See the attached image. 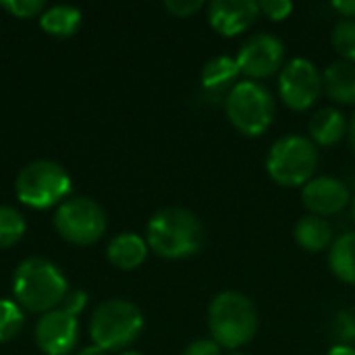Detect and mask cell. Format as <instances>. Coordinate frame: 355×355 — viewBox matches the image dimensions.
<instances>
[{"label":"cell","mask_w":355,"mask_h":355,"mask_svg":"<svg viewBox=\"0 0 355 355\" xmlns=\"http://www.w3.org/2000/svg\"><path fill=\"white\" fill-rule=\"evenodd\" d=\"M148 248L166 260L196 256L206 239L202 220L187 208L168 206L158 210L148 223Z\"/></svg>","instance_id":"1"},{"label":"cell","mask_w":355,"mask_h":355,"mask_svg":"<svg viewBox=\"0 0 355 355\" xmlns=\"http://www.w3.org/2000/svg\"><path fill=\"white\" fill-rule=\"evenodd\" d=\"M260 329L254 302L239 291H223L208 306V331L223 349L235 352L252 343Z\"/></svg>","instance_id":"2"},{"label":"cell","mask_w":355,"mask_h":355,"mask_svg":"<svg viewBox=\"0 0 355 355\" xmlns=\"http://www.w3.org/2000/svg\"><path fill=\"white\" fill-rule=\"evenodd\" d=\"M12 291L21 308L46 314L60 306L69 285L54 262L33 256L17 266L12 277Z\"/></svg>","instance_id":"3"},{"label":"cell","mask_w":355,"mask_h":355,"mask_svg":"<svg viewBox=\"0 0 355 355\" xmlns=\"http://www.w3.org/2000/svg\"><path fill=\"white\" fill-rule=\"evenodd\" d=\"M275 96L260 81H237L225 96V112L231 125L245 137L264 135L275 121Z\"/></svg>","instance_id":"4"},{"label":"cell","mask_w":355,"mask_h":355,"mask_svg":"<svg viewBox=\"0 0 355 355\" xmlns=\"http://www.w3.org/2000/svg\"><path fill=\"white\" fill-rule=\"evenodd\" d=\"M318 162V146L310 137L285 135L270 146L266 173L281 187H304L314 179Z\"/></svg>","instance_id":"5"},{"label":"cell","mask_w":355,"mask_h":355,"mask_svg":"<svg viewBox=\"0 0 355 355\" xmlns=\"http://www.w3.org/2000/svg\"><path fill=\"white\" fill-rule=\"evenodd\" d=\"M144 331L141 310L127 300L102 302L89 320V335L94 345L104 352H121L129 347Z\"/></svg>","instance_id":"6"},{"label":"cell","mask_w":355,"mask_h":355,"mask_svg":"<svg viewBox=\"0 0 355 355\" xmlns=\"http://www.w3.org/2000/svg\"><path fill=\"white\" fill-rule=\"evenodd\" d=\"M15 193L23 204L37 210L60 206L71 193V177L54 160H33L17 175Z\"/></svg>","instance_id":"7"},{"label":"cell","mask_w":355,"mask_h":355,"mask_svg":"<svg viewBox=\"0 0 355 355\" xmlns=\"http://www.w3.org/2000/svg\"><path fill=\"white\" fill-rule=\"evenodd\" d=\"M54 227L62 239L75 245H92L106 233L108 220L104 208L96 200L77 196L58 206Z\"/></svg>","instance_id":"8"},{"label":"cell","mask_w":355,"mask_h":355,"mask_svg":"<svg viewBox=\"0 0 355 355\" xmlns=\"http://www.w3.org/2000/svg\"><path fill=\"white\" fill-rule=\"evenodd\" d=\"M322 94V73L318 67L304 58H291L285 62L279 75V96L295 112L312 108Z\"/></svg>","instance_id":"9"},{"label":"cell","mask_w":355,"mask_h":355,"mask_svg":"<svg viewBox=\"0 0 355 355\" xmlns=\"http://www.w3.org/2000/svg\"><path fill=\"white\" fill-rule=\"evenodd\" d=\"M235 60L239 73L252 81H260L285 67V44L272 33H254L241 44Z\"/></svg>","instance_id":"10"},{"label":"cell","mask_w":355,"mask_h":355,"mask_svg":"<svg viewBox=\"0 0 355 355\" xmlns=\"http://www.w3.org/2000/svg\"><path fill=\"white\" fill-rule=\"evenodd\" d=\"M79 341V322L62 310H50L35 324V343L46 355H67Z\"/></svg>","instance_id":"11"},{"label":"cell","mask_w":355,"mask_h":355,"mask_svg":"<svg viewBox=\"0 0 355 355\" xmlns=\"http://www.w3.org/2000/svg\"><path fill=\"white\" fill-rule=\"evenodd\" d=\"M302 202L310 214L327 218L343 212L352 204V193L341 179L322 175L302 187Z\"/></svg>","instance_id":"12"},{"label":"cell","mask_w":355,"mask_h":355,"mask_svg":"<svg viewBox=\"0 0 355 355\" xmlns=\"http://www.w3.org/2000/svg\"><path fill=\"white\" fill-rule=\"evenodd\" d=\"M260 15L254 0H214L208 4V21L212 29L225 37L248 31Z\"/></svg>","instance_id":"13"},{"label":"cell","mask_w":355,"mask_h":355,"mask_svg":"<svg viewBox=\"0 0 355 355\" xmlns=\"http://www.w3.org/2000/svg\"><path fill=\"white\" fill-rule=\"evenodd\" d=\"M347 127H349V123L339 108L324 106L310 116L308 133L316 146L329 148V146L339 144L347 135Z\"/></svg>","instance_id":"14"},{"label":"cell","mask_w":355,"mask_h":355,"mask_svg":"<svg viewBox=\"0 0 355 355\" xmlns=\"http://www.w3.org/2000/svg\"><path fill=\"white\" fill-rule=\"evenodd\" d=\"M322 92L343 106L355 104V64L347 60L331 62L322 73Z\"/></svg>","instance_id":"15"},{"label":"cell","mask_w":355,"mask_h":355,"mask_svg":"<svg viewBox=\"0 0 355 355\" xmlns=\"http://www.w3.org/2000/svg\"><path fill=\"white\" fill-rule=\"evenodd\" d=\"M148 241L135 233H119L110 239L106 256L121 270H135L148 258Z\"/></svg>","instance_id":"16"},{"label":"cell","mask_w":355,"mask_h":355,"mask_svg":"<svg viewBox=\"0 0 355 355\" xmlns=\"http://www.w3.org/2000/svg\"><path fill=\"white\" fill-rule=\"evenodd\" d=\"M293 237H295V243L310 254L324 252L335 241L333 227L329 225V220L314 216V214H308L297 220V225L293 229Z\"/></svg>","instance_id":"17"},{"label":"cell","mask_w":355,"mask_h":355,"mask_svg":"<svg viewBox=\"0 0 355 355\" xmlns=\"http://www.w3.org/2000/svg\"><path fill=\"white\" fill-rule=\"evenodd\" d=\"M237 75H239V64L233 56H214L202 67L200 81L208 94H220L227 87L231 89L235 85L233 81L237 79Z\"/></svg>","instance_id":"18"},{"label":"cell","mask_w":355,"mask_h":355,"mask_svg":"<svg viewBox=\"0 0 355 355\" xmlns=\"http://www.w3.org/2000/svg\"><path fill=\"white\" fill-rule=\"evenodd\" d=\"M329 266L341 283L355 285V233H343L333 241L329 248Z\"/></svg>","instance_id":"19"},{"label":"cell","mask_w":355,"mask_h":355,"mask_svg":"<svg viewBox=\"0 0 355 355\" xmlns=\"http://www.w3.org/2000/svg\"><path fill=\"white\" fill-rule=\"evenodd\" d=\"M40 25L58 37L73 35L81 25V10L71 4H52L40 15Z\"/></svg>","instance_id":"20"},{"label":"cell","mask_w":355,"mask_h":355,"mask_svg":"<svg viewBox=\"0 0 355 355\" xmlns=\"http://www.w3.org/2000/svg\"><path fill=\"white\" fill-rule=\"evenodd\" d=\"M23 235H25L23 214L12 206L0 204V250L19 243Z\"/></svg>","instance_id":"21"},{"label":"cell","mask_w":355,"mask_h":355,"mask_svg":"<svg viewBox=\"0 0 355 355\" xmlns=\"http://www.w3.org/2000/svg\"><path fill=\"white\" fill-rule=\"evenodd\" d=\"M25 324L21 306L12 300H0V343L15 339Z\"/></svg>","instance_id":"22"},{"label":"cell","mask_w":355,"mask_h":355,"mask_svg":"<svg viewBox=\"0 0 355 355\" xmlns=\"http://www.w3.org/2000/svg\"><path fill=\"white\" fill-rule=\"evenodd\" d=\"M333 48L341 56V60L355 64V21L354 19H341L333 27Z\"/></svg>","instance_id":"23"},{"label":"cell","mask_w":355,"mask_h":355,"mask_svg":"<svg viewBox=\"0 0 355 355\" xmlns=\"http://www.w3.org/2000/svg\"><path fill=\"white\" fill-rule=\"evenodd\" d=\"M335 345H352L355 341V310H341L331 322Z\"/></svg>","instance_id":"24"},{"label":"cell","mask_w":355,"mask_h":355,"mask_svg":"<svg viewBox=\"0 0 355 355\" xmlns=\"http://www.w3.org/2000/svg\"><path fill=\"white\" fill-rule=\"evenodd\" d=\"M0 6L6 8L10 15L19 17V19L42 15L44 8H46L42 0H4V2H0Z\"/></svg>","instance_id":"25"},{"label":"cell","mask_w":355,"mask_h":355,"mask_svg":"<svg viewBox=\"0 0 355 355\" xmlns=\"http://www.w3.org/2000/svg\"><path fill=\"white\" fill-rule=\"evenodd\" d=\"M260 15L268 17L270 21H285L293 12V2L289 0H262L258 2Z\"/></svg>","instance_id":"26"},{"label":"cell","mask_w":355,"mask_h":355,"mask_svg":"<svg viewBox=\"0 0 355 355\" xmlns=\"http://www.w3.org/2000/svg\"><path fill=\"white\" fill-rule=\"evenodd\" d=\"M85 306H87V293L81 291V289H69L67 295L62 297L58 310H62V312L77 318V314H81L85 310Z\"/></svg>","instance_id":"27"},{"label":"cell","mask_w":355,"mask_h":355,"mask_svg":"<svg viewBox=\"0 0 355 355\" xmlns=\"http://www.w3.org/2000/svg\"><path fill=\"white\" fill-rule=\"evenodd\" d=\"M164 8H166L171 15L185 19V17H191V15H196L198 10H202V8H204V2H202V0H166V2H164Z\"/></svg>","instance_id":"28"},{"label":"cell","mask_w":355,"mask_h":355,"mask_svg":"<svg viewBox=\"0 0 355 355\" xmlns=\"http://www.w3.org/2000/svg\"><path fill=\"white\" fill-rule=\"evenodd\" d=\"M183 355H223V347L212 339H196L185 347Z\"/></svg>","instance_id":"29"},{"label":"cell","mask_w":355,"mask_h":355,"mask_svg":"<svg viewBox=\"0 0 355 355\" xmlns=\"http://www.w3.org/2000/svg\"><path fill=\"white\" fill-rule=\"evenodd\" d=\"M333 8L343 17V19H354L355 21V0H335Z\"/></svg>","instance_id":"30"},{"label":"cell","mask_w":355,"mask_h":355,"mask_svg":"<svg viewBox=\"0 0 355 355\" xmlns=\"http://www.w3.org/2000/svg\"><path fill=\"white\" fill-rule=\"evenodd\" d=\"M327 355H355V347H352V345H333Z\"/></svg>","instance_id":"31"},{"label":"cell","mask_w":355,"mask_h":355,"mask_svg":"<svg viewBox=\"0 0 355 355\" xmlns=\"http://www.w3.org/2000/svg\"><path fill=\"white\" fill-rule=\"evenodd\" d=\"M77 355H106V352L102 347H98V345H89V347L81 349Z\"/></svg>","instance_id":"32"},{"label":"cell","mask_w":355,"mask_h":355,"mask_svg":"<svg viewBox=\"0 0 355 355\" xmlns=\"http://www.w3.org/2000/svg\"><path fill=\"white\" fill-rule=\"evenodd\" d=\"M347 137H349V144H352V150H354L355 154V112L354 116H352V121H349V127H347Z\"/></svg>","instance_id":"33"},{"label":"cell","mask_w":355,"mask_h":355,"mask_svg":"<svg viewBox=\"0 0 355 355\" xmlns=\"http://www.w3.org/2000/svg\"><path fill=\"white\" fill-rule=\"evenodd\" d=\"M119 355H144V354H139V352H121Z\"/></svg>","instance_id":"34"},{"label":"cell","mask_w":355,"mask_h":355,"mask_svg":"<svg viewBox=\"0 0 355 355\" xmlns=\"http://www.w3.org/2000/svg\"><path fill=\"white\" fill-rule=\"evenodd\" d=\"M352 214H354V220H355V198H352Z\"/></svg>","instance_id":"35"},{"label":"cell","mask_w":355,"mask_h":355,"mask_svg":"<svg viewBox=\"0 0 355 355\" xmlns=\"http://www.w3.org/2000/svg\"><path fill=\"white\" fill-rule=\"evenodd\" d=\"M231 355H248V354H241V352H233Z\"/></svg>","instance_id":"36"}]
</instances>
